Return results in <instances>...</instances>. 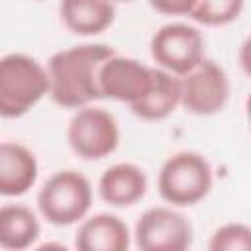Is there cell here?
Segmentation results:
<instances>
[{"label":"cell","instance_id":"6da1fadb","mask_svg":"<svg viewBox=\"0 0 251 251\" xmlns=\"http://www.w3.org/2000/svg\"><path fill=\"white\" fill-rule=\"evenodd\" d=\"M116 51L106 43H82L61 49L47 63L49 96L61 108L88 106L98 92V69Z\"/></svg>","mask_w":251,"mask_h":251},{"label":"cell","instance_id":"7a4b0ae2","mask_svg":"<svg viewBox=\"0 0 251 251\" xmlns=\"http://www.w3.org/2000/svg\"><path fill=\"white\" fill-rule=\"evenodd\" d=\"M47 94V69L37 59L25 53L0 57V118H22Z\"/></svg>","mask_w":251,"mask_h":251},{"label":"cell","instance_id":"3957f363","mask_svg":"<svg viewBox=\"0 0 251 251\" xmlns=\"http://www.w3.org/2000/svg\"><path fill=\"white\" fill-rule=\"evenodd\" d=\"M214 184V173L208 159L196 151H178L171 155L157 176L161 198L175 206H194L208 196Z\"/></svg>","mask_w":251,"mask_h":251},{"label":"cell","instance_id":"277c9868","mask_svg":"<svg viewBox=\"0 0 251 251\" xmlns=\"http://www.w3.org/2000/svg\"><path fill=\"white\" fill-rule=\"evenodd\" d=\"M90 206L92 186L88 178L75 169L53 173L37 192L39 214L47 224L57 227L80 222L86 218Z\"/></svg>","mask_w":251,"mask_h":251},{"label":"cell","instance_id":"5b68a950","mask_svg":"<svg viewBox=\"0 0 251 251\" xmlns=\"http://www.w3.org/2000/svg\"><path fill=\"white\" fill-rule=\"evenodd\" d=\"M67 141L73 153L84 161H98L112 155L120 143V126L114 114L100 106H82L67 127Z\"/></svg>","mask_w":251,"mask_h":251},{"label":"cell","instance_id":"8992f818","mask_svg":"<svg viewBox=\"0 0 251 251\" xmlns=\"http://www.w3.org/2000/svg\"><path fill=\"white\" fill-rule=\"evenodd\" d=\"M151 57L159 69L184 76L206 59V41L198 27L188 24L161 25L151 37Z\"/></svg>","mask_w":251,"mask_h":251},{"label":"cell","instance_id":"52a82bcc","mask_svg":"<svg viewBox=\"0 0 251 251\" xmlns=\"http://www.w3.org/2000/svg\"><path fill=\"white\" fill-rule=\"evenodd\" d=\"M180 106L194 116H214L229 100V78L224 67L212 59L200 61L190 73L178 76Z\"/></svg>","mask_w":251,"mask_h":251},{"label":"cell","instance_id":"ba28073f","mask_svg":"<svg viewBox=\"0 0 251 251\" xmlns=\"http://www.w3.org/2000/svg\"><path fill=\"white\" fill-rule=\"evenodd\" d=\"M192 224L175 206L145 210L133 229L135 245L141 251H184L192 245Z\"/></svg>","mask_w":251,"mask_h":251},{"label":"cell","instance_id":"9c48e42d","mask_svg":"<svg viewBox=\"0 0 251 251\" xmlns=\"http://www.w3.org/2000/svg\"><path fill=\"white\" fill-rule=\"evenodd\" d=\"M153 82V67L124 55H110L98 69L100 98L133 104L147 94Z\"/></svg>","mask_w":251,"mask_h":251},{"label":"cell","instance_id":"30bf717a","mask_svg":"<svg viewBox=\"0 0 251 251\" xmlns=\"http://www.w3.org/2000/svg\"><path fill=\"white\" fill-rule=\"evenodd\" d=\"M37 159L33 151L16 141H0V196L25 194L37 180Z\"/></svg>","mask_w":251,"mask_h":251},{"label":"cell","instance_id":"8fae6325","mask_svg":"<svg viewBox=\"0 0 251 251\" xmlns=\"http://www.w3.org/2000/svg\"><path fill=\"white\" fill-rule=\"evenodd\" d=\"M147 192V175L133 163H116L108 167L98 180L100 198L114 208L137 204Z\"/></svg>","mask_w":251,"mask_h":251},{"label":"cell","instance_id":"7c38bea8","mask_svg":"<svg viewBox=\"0 0 251 251\" xmlns=\"http://www.w3.org/2000/svg\"><path fill=\"white\" fill-rule=\"evenodd\" d=\"M129 227L114 214H94L82 218L75 233L78 251H126L129 247Z\"/></svg>","mask_w":251,"mask_h":251},{"label":"cell","instance_id":"4fadbf2b","mask_svg":"<svg viewBox=\"0 0 251 251\" xmlns=\"http://www.w3.org/2000/svg\"><path fill=\"white\" fill-rule=\"evenodd\" d=\"M59 16L69 31L92 37L114 24L116 8L112 0H61Z\"/></svg>","mask_w":251,"mask_h":251},{"label":"cell","instance_id":"5bb4252c","mask_svg":"<svg viewBox=\"0 0 251 251\" xmlns=\"http://www.w3.org/2000/svg\"><path fill=\"white\" fill-rule=\"evenodd\" d=\"M180 106V80L178 76L155 67L151 88L143 98L133 102L131 112L145 122H161Z\"/></svg>","mask_w":251,"mask_h":251},{"label":"cell","instance_id":"9a60e30c","mask_svg":"<svg viewBox=\"0 0 251 251\" xmlns=\"http://www.w3.org/2000/svg\"><path fill=\"white\" fill-rule=\"evenodd\" d=\"M39 220L35 212L24 204L0 206V247L22 251L31 247L39 237Z\"/></svg>","mask_w":251,"mask_h":251},{"label":"cell","instance_id":"2e32d148","mask_svg":"<svg viewBox=\"0 0 251 251\" xmlns=\"http://www.w3.org/2000/svg\"><path fill=\"white\" fill-rule=\"evenodd\" d=\"M243 6L245 0H196L188 16L202 25H227L241 16Z\"/></svg>","mask_w":251,"mask_h":251},{"label":"cell","instance_id":"e0dca14e","mask_svg":"<svg viewBox=\"0 0 251 251\" xmlns=\"http://www.w3.org/2000/svg\"><path fill=\"white\" fill-rule=\"evenodd\" d=\"M251 247V229L245 224L231 222L218 227L208 243L210 251H247Z\"/></svg>","mask_w":251,"mask_h":251},{"label":"cell","instance_id":"ac0fdd59","mask_svg":"<svg viewBox=\"0 0 251 251\" xmlns=\"http://www.w3.org/2000/svg\"><path fill=\"white\" fill-rule=\"evenodd\" d=\"M196 0H149L151 8L165 16H188Z\"/></svg>","mask_w":251,"mask_h":251},{"label":"cell","instance_id":"d6986e66","mask_svg":"<svg viewBox=\"0 0 251 251\" xmlns=\"http://www.w3.org/2000/svg\"><path fill=\"white\" fill-rule=\"evenodd\" d=\"M112 2H131V0H112Z\"/></svg>","mask_w":251,"mask_h":251}]
</instances>
